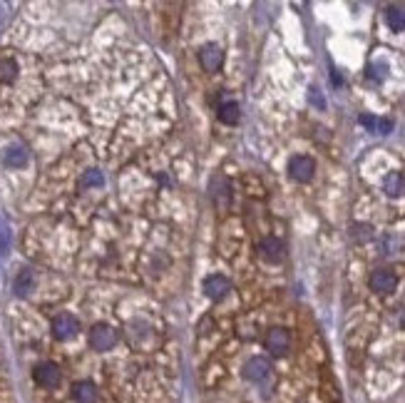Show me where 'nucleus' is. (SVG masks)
Wrapping results in <instances>:
<instances>
[{
	"instance_id": "obj_1",
	"label": "nucleus",
	"mask_w": 405,
	"mask_h": 403,
	"mask_svg": "<svg viewBox=\"0 0 405 403\" xmlns=\"http://www.w3.org/2000/svg\"><path fill=\"white\" fill-rule=\"evenodd\" d=\"M33 379H35L37 386H43V388H55V386H60L62 371L57 364H53V361H43V364H37V366L33 368Z\"/></svg>"
},
{
	"instance_id": "obj_2",
	"label": "nucleus",
	"mask_w": 405,
	"mask_h": 403,
	"mask_svg": "<svg viewBox=\"0 0 405 403\" xmlns=\"http://www.w3.org/2000/svg\"><path fill=\"white\" fill-rule=\"evenodd\" d=\"M50 331H53V336L57 339V341H70V339H75L80 331V321L73 316V314H57V316L53 319V326H50Z\"/></svg>"
},
{
	"instance_id": "obj_3",
	"label": "nucleus",
	"mask_w": 405,
	"mask_h": 403,
	"mask_svg": "<svg viewBox=\"0 0 405 403\" xmlns=\"http://www.w3.org/2000/svg\"><path fill=\"white\" fill-rule=\"evenodd\" d=\"M314 172H316L314 157H309V154H296V157H291L289 174L294 182H311V179H314Z\"/></svg>"
},
{
	"instance_id": "obj_4",
	"label": "nucleus",
	"mask_w": 405,
	"mask_h": 403,
	"mask_svg": "<svg viewBox=\"0 0 405 403\" xmlns=\"http://www.w3.org/2000/svg\"><path fill=\"white\" fill-rule=\"evenodd\" d=\"M117 343V331L109 324H95L90 329V346L95 351H109Z\"/></svg>"
},
{
	"instance_id": "obj_5",
	"label": "nucleus",
	"mask_w": 405,
	"mask_h": 403,
	"mask_svg": "<svg viewBox=\"0 0 405 403\" xmlns=\"http://www.w3.org/2000/svg\"><path fill=\"white\" fill-rule=\"evenodd\" d=\"M271 376V364H269L264 356H254V359H249L244 364V379L246 381H254V384H261V381H267Z\"/></svg>"
},
{
	"instance_id": "obj_6",
	"label": "nucleus",
	"mask_w": 405,
	"mask_h": 403,
	"mask_svg": "<svg viewBox=\"0 0 405 403\" xmlns=\"http://www.w3.org/2000/svg\"><path fill=\"white\" fill-rule=\"evenodd\" d=\"M264 343H267V351H271L273 356H286L291 348V334L286 329H281V326H276V329H271L267 334Z\"/></svg>"
},
{
	"instance_id": "obj_7",
	"label": "nucleus",
	"mask_w": 405,
	"mask_h": 403,
	"mask_svg": "<svg viewBox=\"0 0 405 403\" xmlns=\"http://www.w3.org/2000/svg\"><path fill=\"white\" fill-rule=\"evenodd\" d=\"M199 65L204 67L206 73H217L219 67L224 65V53H222V48H219V45H212V43L201 45Z\"/></svg>"
},
{
	"instance_id": "obj_8",
	"label": "nucleus",
	"mask_w": 405,
	"mask_h": 403,
	"mask_svg": "<svg viewBox=\"0 0 405 403\" xmlns=\"http://www.w3.org/2000/svg\"><path fill=\"white\" fill-rule=\"evenodd\" d=\"M370 289L378 294H390L395 292V287H398V276L390 271V269H375L373 274H370Z\"/></svg>"
},
{
	"instance_id": "obj_9",
	"label": "nucleus",
	"mask_w": 405,
	"mask_h": 403,
	"mask_svg": "<svg viewBox=\"0 0 405 403\" xmlns=\"http://www.w3.org/2000/svg\"><path fill=\"white\" fill-rule=\"evenodd\" d=\"M259 254L267 259V262L278 264V262H284L286 247H284V242H281L278 237H267V239H261V242H259Z\"/></svg>"
},
{
	"instance_id": "obj_10",
	"label": "nucleus",
	"mask_w": 405,
	"mask_h": 403,
	"mask_svg": "<svg viewBox=\"0 0 405 403\" xmlns=\"http://www.w3.org/2000/svg\"><path fill=\"white\" fill-rule=\"evenodd\" d=\"M231 292V281L222 274H212L204 279V294L209 296L212 301H222L226 294Z\"/></svg>"
},
{
	"instance_id": "obj_11",
	"label": "nucleus",
	"mask_w": 405,
	"mask_h": 403,
	"mask_svg": "<svg viewBox=\"0 0 405 403\" xmlns=\"http://www.w3.org/2000/svg\"><path fill=\"white\" fill-rule=\"evenodd\" d=\"M209 195H212V202L217 204L219 209H224L226 204L231 202V187L229 182H226L222 174H217V177H212V182H209Z\"/></svg>"
},
{
	"instance_id": "obj_12",
	"label": "nucleus",
	"mask_w": 405,
	"mask_h": 403,
	"mask_svg": "<svg viewBox=\"0 0 405 403\" xmlns=\"http://www.w3.org/2000/svg\"><path fill=\"white\" fill-rule=\"evenodd\" d=\"M73 401L75 403H97V386L92 381H75L73 384Z\"/></svg>"
},
{
	"instance_id": "obj_13",
	"label": "nucleus",
	"mask_w": 405,
	"mask_h": 403,
	"mask_svg": "<svg viewBox=\"0 0 405 403\" xmlns=\"http://www.w3.org/2000/svg\"><path fill=\"white\" fill-rule=\"evenodd\" d=\"M28 150L20 145H12L6 150V154H3V165L8 167V170H23L25 165H28Z\"/></svg>"
},
{
	"instance_id": "obj_14",
	"label": "nucleus",
	"mask_w": 405,
	"mask_h": 403,
	"mask_svg": "<svg viewBox=\"0 0 405 403\" xmlns=\"http://www.w3.org/2000/svg\"><path fill=\"white\" fill-rule=\"evenodd\" d=\"M33 289H35V276H33L30 269H23L12 281V292H15V296H28Z\"/></svg>"
},
{
	"instance_id": "obj_15",
	"label": "nucleus",
	"mask_w": 405,
	"mask_h": 403,
	"mask_svg": "<svg viewBox=\"0 0 405 403\" xmlns=\"http://www.w3.org/2000/svg\"><path fill=\"white\" fill-rule=\"evenodd\" d=\"M383 192L388 197H403L405 195V177L400 172H390L386 179H383Z\"/></svg>"
},
{
	"instance_id": "obj_16",
	"label": "nucleus",
	"mask_w": 405,
	"mask_h": 403,
	"mask_svg": "<svg viewBox=\"0 0 405 403\" xmlns=\"http://www.w3.org/2000/svg\"><path fill=\"white\" fill-rule=\"evenodd\" d=\"M217 115L224 125H236L239 123V117H242V107L236 102H224V105H219Z\"/></svg>"
},
{
	"instance_id": "obj_17",
	"label": "nucleus",
	"mask_w": 405,
	"mask_h": 403,
	"mask_svg": "<svg viewBox=\"0 0 405 403\" xmlns=\"http://www.w3.org/2000/svg\"><path fill=\"white\" fill-rule=\"evenodd\" d=\"M386 20H388V25H390V30H395V33L405 30V8H398V6L388 8Z\"/></svg>"
},
{
	"instance_id": "obj_18",
	"label": "nucleus",
	"mask_w": 405,
	"mask_h": 403,
	"mask_svg": "<svg viewBox=\"0 0 405 403\" xmlns=\"http://www.w3.org/2000/svg\"><path fill=\"white\" fill-rule=\"evenodd\" d=\"M15 75H18V62L10 60V57L0 62V80H3V82H12Z\"/></svg>"
},
{
	"instance_id": "obj_19",
	"label": "nucleus",
	"mask_w": 405,
	"mask_h": 403,
	"mask_svg": "<svg viewBox=\"0 0 405 403\" xmlns=\"http://www.w3.org/2000/svg\"><path fill=\"white\" fill-rule=\"evenodd\" d=\"M351 237L356 239V242H368V239H373V226H368V224H353Z\"/></svg>"
},
{
	"instance_id": "obj_20",
	"label": "nucleus",
	"mask_w": 405,
	"mask_h": 403,
	"mask_svg": "<svg viewBox=\"0 0 405 403\" xmlns=\"http://www.w3.org/2000/svg\"><path fill=\"white\" fill-rule=\"evenodd\" d=\"M102 184H105V177L97 170L85 172V177H82V187H102Z\"/></svg>"
},
{
	"instance_id": "obj_21",
	"label": "nucleus",
	"mask_w": 405,
	"mask_h": 403,
	"mask_svg": "<svg viewBox=\"0 0 405 403\" xmlns=\"http://www.w3.org/2000/svg\"><path fill=\"white\" fill-rule=\"evenodd\" d=\"M8 247H10V229H8L6 222L0 220V249L6 251Z\"/></svg>"
}]
</instances>
